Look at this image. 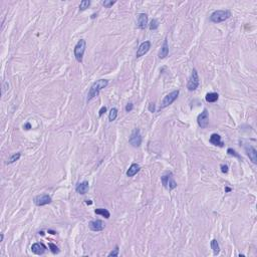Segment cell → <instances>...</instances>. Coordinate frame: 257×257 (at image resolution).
<instances>
[{
  "label": "cell",
  "mask_w": 257,
  "mask_h": 257,
  "mask_svg": "<svg viewBox=\"0 0 257 257\" xmlns=\"http://www.w3.org/2000/svg\"><path fill=\"white\" fill-rule=\"evenodd\" d=\"M107 84H109V80L107 79H99L95 82H94L89 89V94H87V102L92 101L94 97H97L100 92H101L102 89H105Z\"/></svg>",
  "instance_id": "obj_1"
},
{
  "label": "cell",
  "mask_w": 257,
  "mask_h": 257,
  "mask_svg": "<svg viewBox=\"0 0 257 257\" xmlns=\"http://www.w3.org/2000/svg\"><path fill=\"white\" fill-rule=\"evenodd\" d=\"M230 16H231V12L229 10H216L211 14L210 19L214 23H220L230 18Z\"/></svg>",
  "instance_id": "obj_2"
},
{
  "label": "cell",
  "mask_w": 257,
  "mask_h": 257,
  "mask_svg": "<svg viewBox=\"0 0 257 257\" xmlns=\"http://www.w3.org/2000/svg\"><path fill=\"white\" fill-rule=\"evenodd\" d=\"M85 47H87V42L84 39H80L77 41V43L74 46V56L78 62H82V57H84Z\"/></svg>",
  "instance_id": "obj_3"
},
{
  "label": "cell",
  "mask_w": 257,
  "mask_h": 257,
  "mask_svg": "<svg viewBox=\"0 0 257 257\" xmlns=\"http://www.w3.org/2000/svg\"><path fill=\"white\" fill-rule=\"evenodd\" d=\"M161 181H162L164 187L167 188L169 190H173L177 187V183L174 180L173 174L171 172H167L165 175H163L162 177H161Z\"/></svg>",
  "instance_id": "obj_4"
},
{
  "label": "cell",
  "mask_w": 257,
  "mask_h": 257,
  "mask_svg": "<svg viewBox=\"0 0 257 257\" xmlns=\"http://www.w3.org/2000/svg\"><path fill=\"white\" fill-rule=\"evenodd\" d=\"M179 90H174V92H170L169 94L166 95L165 97L163 99L162 101V104H161V109H165V107H169L170 105H172L174 102L176 101V100L178 99V97H179Z\"/></svg>",
  "instance_id": "obj_5"
},
{
  "label": "cell",
  "mask_w": 257,
  "mask_h": 257,
  "mask_svg": "<svg viewBox=\"0 0 257 257\" xmlns=\"http://www.w3.org/2000/svg\"><path fill=\"white\" fill-rule=\"evenodd\" d=\"M199 84H200V80H199V75H198V72L197 70L193 69L192 70V73H191V77L189 78V82H188V84H187V87L190 92H193L199 87Z\"/></svg>",
  "instance_id": "obj_6"
},
{
  "label": "cell",
  "mask_w": 257,
  "mask_h": 257,
  "mask_svg": "<svg viewBox=\"0 0 257 257\" xmlns=\"http://www.w3.org/2000/svg\"><path fill=\"white\" fill-rule=\"evenodd\" d=\"M130 144L132 146L137 148V147H140L142 144V136H141V132L139 129H135L132 133L131 137H130Z\"/></svg>",
  "instance_id": "obj_7"
},
{
  "label": "cell",
  "mask_w": 257,
  "mask_h": 257,
  "mask_svg": "<svg viewBox=\"0 0 257 257\" xmlns=\"http://www.w3.org/2000/svg\"><path fill=\"white\" fill-rule=\"evenodd\" d=\"M197 123L201 129H205L208 127V124H209V117H208V111L206 109L203 110V112L198 116Z\"/></svg>",
  "instance_id": "obj_8"
},
{
  "label": "cell",
  "mask_w": 257,
  "mask_h": 257,
  "mask_svg": "<svg viewBox=\"0 0 257 257\" xmlns=\"http://www.w3.org/2000/svg\"><path fill=\"white\" fill-rule=\"evenodd\" d=\"M33 202L36 206H44V205H47L49 204V203H51V197L49 195H46V194L38 195L33 199Z\"/></svg>",
  "instance_id": "obj_9"
},
{
  "label": "cell",
  "mask_w": 257,
  "mask_h": 257,
  "mask_svg": "<svg viewBox=\"0 0 257 257\" xmlns=\"http://www.w3.org/2000/svg\"><path fill=\"white\" fill-rule=\"evenodd\" d=\"M151 48V42L150 41H144L142 44L139 46L138 50H137V57H141V56L145 55Z\"/></svg>",
  "instance_id": "obj_10"
},
{
  "label": "cell",
  "mask_w": 257,
  "mask_h": 257,
  "mask_svg": "<svg viewBox=\"0 0 257 257\" xmlns=\"http://www.w3.org/2000/svg\"><path fill=\"white\" fill-rule=\"evenodd\" d=\"M89 227L90 230L92 231H102V230L105 229V223L102 221V220L97 219V220H94V221H90L89 223Z\"/></svg>",
  "instance_id": "obj_11"
},
{
  "label": "cell",
  "mask_w": 257,
  "mask_h": 257,
  "mask_svg": "<svg viewBox=\"0 0 257 257\" xmlns=\"http://www.w3.org/2000/svg\"><path fill=\"white\" fill-rule=\"evenodd\" d=\"M45 250H46V247L43 243L37 242V243L32 244V246H31V251H32L34 254H36V255H42L45 252Z\"/></svg>",
  "instance_id": "obj_12"
},
{
  "label": "cell",
  "mask_w": 257,
  "mask_h": 257,
  "mask_svg": "<svg viewBox=\"0 0 257 257\" xmlns=\"http://www.w3.org/2000/svg\"><path fill=\"white\" fill-rule=\"evenodd\" d=\"M245 152L247 156L249 157V159L252 161V163L256 164L257 163V151L255 150V148H253L252 146H246Z\"/></svg>",
  "instance_id": "obj_13"
},
{
  "label": "cell",
  "mask_w": 257,
  "mask_h": 257,
  "mask_svg": "<svg viewBox=\"0 0 257 257\" xmlns=\"http://www.w3.org/2000/svg\"><path fill=\"white\" fill-rule=\"evenodd\" d=\"M89 182H87V181H84V182H82V183H78V184L77 185V188H75V190H77V192L78 193V194H82V195H84L85 193L89 191Z\"/></svg>",
  "instance_id": "obj_14"
},
{
  "label": "cell",
  "mask_w": 257,
  "mask_h": 257,
  "mask_svg": "<svg viewBox=\"0 0 257 257\" xmlns=\"http://www.w3.org/2000/svg\"><path fill=\"white\" fill-rule=\"evenodd\" d=\"M148 24V15L146 13H141L138 17V26L141 29H145Z\"/></svg>",
  "instance_id": "obj_15"
},
{
  "label": "cell",
  "mask_w": 257,
  "mask_h": 257,
  "mask_svg": "<svg viewBox=\"0 0 257 257\" xmlns=\"http://www.w3.org/2000/svg\"><path fill=\"white\" fill-rule=\"evenodd\" d=\"M210 143L214 146H218V147H223L224 144L223 142L221 141V137L219 136L218 134H212L211 137H210Z\"/></svg>",
  "instance_id": "obj_16"
},
{
  "label": "cell",
  "mask_w": 257,
  "mask_h": 257,
  "mask_svg": "<svg viewBox=\"0 0 257 257\" xmlns=\"http://www.w3.org/2000/svg\"><path fill=\"white\" fill-rule=\"evenodd\" d=\"M168 54H169L168 40H167V38H165V40H164V43H163L162 47H161L160 52H159V57H160V58H165Z\"/></svg>",
  "instance_id": "obj_17"
},
{
  "label": "cell",
  "mask_w": 257,
  "mask_h": 257,
  "mask_svg": "<svg viewBox=\"0 0 257 257\" xmlns=\"http://www.w3.org/2000/svg\"><path fill=\"white\" fill-rule=\"evenodd\" d=\"M139 171H140V166L138 164H132L131 167L129 168V170L127 171V176L128 177H133Z\"/></svg>",
  "instance_id": "obj_18"
},
{
  "label": "cell",
  "mask_w": 257,
  "mask_h": 257,
  "mask_svg": "<svg viewBox=\"0 0 257 257\" xmlns=\"http://www.w3.org/2000/svg\"><path fill=\"white\" fill-rule=\"evenodd\" d=\"M219 99V94L217 92H209V94H206L205 97V100H206L207 102H217Z\"/></svg>",
  "instance_id": "obj_19"
},
{
  "label": "cell",
  "mask_w": 257,
  "mask_h": 257,
  "mask_svg": "<svg viewBox=\"0 0 257 257\" xmlns=\"http://www.w3.org/2000/svg\"><path fill=\"white\" fill-rule=\"evenodd\" d=\"M94 213H95V214L102 215V216H104L106 219H109L110 217H111V214H110V212L107 211V209H104V208H99V209H95L94 210Z\"/></svg>",
  "instance_id": "obj_20"
},
{
  "label": "cell",
  "mask_w": 257,
  "mask_h": 257,
  "mask_svg": "<svg viewBox=\"0 0 257 257\" xmlns=\"http://www.w3.org/2000/svg\"><path fill=\"white\" fill-rule=\"evenodd\" d=\"M211 248L213 250V253H214V255H218L219 252H220V247H219V244H218V241L216 240V239H213V240L211 241Z\"/></svg>",
  "instance_id": "obj_21"
},
{
  "label": "cell",
  "mask_w": 257,
  "mask_h": 257,
  "mask_svg": "<svg viewBox=\"0 0 257 257\" xmlns=\"http://www.w3.org/2000/svg\"><path fill=\"white\" fill-rule=\"evenodd\" d=\"M117 110L116 109V107H112V109L111 110V112H110L109 120L111 122H114L115 120L117 119Z\"/></svg>",
  "instance_id": "obj_22"
},
{
  "label": "cell",
  "mask_w": 257,
  "mask_h": 257,
  "mask_svg": "<svg viewBox=\"0 0 257 257\" xmlns=\"http://www.w3.org/2000/svg\"><path fill=\"white\" fill-rule=\"evenodd\" d=\"M20 153H16V154H14V155H12L10 158L8 159V160H7V162H6V164H12V163H14V162H16V161H18L19 160V158H20Z\"/></svg>",
  "instance_id": "obj_23"
},
{
  "label": "cell",
  "mask_w": 257,
  "mask_h": 257,
  "mask_svg": "<svg viewBox=\"0 0 257 257\" xmlns=\"http://www.w3.org/2000/svg\"><path fill=\"white\" fill-rule=\"evenodd\" d=\"M90 5V1L89 0H82L79 4V10L84 11L87 8H89V6Z\"/></svg>",
  "instance_id": "obj_24"
},
{
  "label": "cell",
  "mask_w": 257,
  "mask_h": 257,
  "mask_svg": "<svg viewBox=\"0 0 257 257\" xmlns=\"http://www.w3.org/2000/svg\"><path fill=\"white\" fill-rule=\"evenodd\" d=\"M158 27H159L158 20H156V19H152L151 22H150V29L151 30H155V29H157Z\"/></svg>",
  "instance_id": "obj_25"
},
{
  "label": "cell",
  "mask_w": 257,
  "mask_h": 257,
  "mask_svg": "<svg viewBox=\"0 0 257 257\" xmlns=\"http://www.w3.org/2000/svg\"><path fill=\"white\" fill-rule=\"evenodd\" d=\"M48 246H49L50 251L52 252L53 254H57L58 252H59V249H58V247L56 246L55 244H53V243H49V244H48Z\"/></svg>",
  "instance_id": "obj_26"
},
{
  "label": "cell",
  "mask_w": 257,
  "mask_h": 257,
  "mask_svg": "<svg viewBox=\"0 0 257 257\" xmlns=\"http://www.w3.org/2000/svg\"><path fill=\"white\" fill-rule=\"evenodd\" d=\"M119 251H120V248H119V246L117 245V246H116V248H115L114 250L111 251V252H110V253H109V256H110V257H112H112H116V256L119 255Z\"/></svg>",
  "instance_id": "obj_27"
},
{
  "label": "cell",
  "mask_w": 257,
  "mask_h": 257,
  "mask_svg": "<svg viewBox=\"0 0 257 257\" xmlns=\"http://www.w3.org/2000/svg\"><path fill=\"white\" fill-rule=\"evenodd\" d=\"M227 153H228L229 155H231V156H234V157H236V158H238V159H241L240 155H238V154L236 153V151L233 150V149H228V150H227Z\"/></svg>",
  "instance_id": "obj_28"
},
{
  "label": "cell",
  "mask_w": 257,
  "mask_h": 257,
  "mask_svg": "<svg viewBox=\"0 0 257 257\" xmlns=\"http://www.w3.org/2000/svg\"><path fill=\"white\" fill-rule=\"evenodd\" d=\"M115 3H116V1H109V0H105V1L102 2V4L105 7H111L114 5Z\"/></svg>",
  "instance_id": "obj_29"
},
{
  "label": "cell",
  "mask_w": 257,
  "mask_h": 257,
  "mask_svg": "<svg viewBox=\"0 0 257 257\" xmlns=\"http://www.w3.org/2000/svg\"><path fill=\"white\" fill-rule=\"evenodd\" d=\"M221 171H222V173H225V174H227L228 173V166L227 165H221Z\"/></svg>",
  "instance_id": "obj_30"
},
{
  "label": "cell",
  "mask_w": 257,
  "mask_h": 257,
  "mask_svg": "<svg viewBox=\"0 0 257 257\" xmlns=\"http://www.w3.org/2000/svg\"><path fill=\"white\" fill-rule=\"evenodd\" d=\"M133 109H134V105L132 104V102H130V104H128V105H127V106H126V111H127V112H131Z\"/></svg>",
  "instance_id": "obj_31"
},
{
  "label": "cell",
  "mask_w": 257,
  "mask_h": 257,
  "mask_svg": "<svg viewBox=\"0 0 257 257\" xmlns=\"http://www.w3.org/2000/svg\"><path fill=\"white\" fill-rule=\"evenodd\" d=\"M155 104L154 102H151L150 105H149V111H150L151 112H155Z\"/></svg>",
  "instance_id": "obj_32"
},
{
  "label": "cell",
  "mask_w": 257,
  "mask_h": 257,
  "mask_svg": "<svg viewBox=\"0 0 257 257\" xmlns=\"http://www.w3.org/2000/svg\"><path fill=\"white\" fill-rule=\"evenodd\" d=\"M106 112H107V107H101V110H100V112H99V116H100V117H102V115H104Z\"/></svg>",
  "instance_id": "obj_33"
},
{
  "label": "cell",
  "mask_w": 257,
  "mask_h": 257,
  "mask_svg": "<svg viewBox=\"0 0 257 257\" xmlns=\"http://www.w3.org/2000/svg\"><path fill=\"white\" fill-rule=\"evenodd\" d=\"M24 129H25V130H30V129H31L30 124H29V123H26L25 125H24Z\"/></svg>",
  "instance_id": "obj_34"
},
{
  "label": "cell",
  "mask_w": 257,
  "mask_h": 257,
  "mask_svg": "<svg viewBox=\"0 0 257 257\" xmlns=\"http://www.w3.org/2000/svg\"><path fill=\"white\" fill-rule=\"evenodd\" d=\"M85 203H87V205H92V202L90 201V200H87V201H85Z\"/></svg>",
  "instance_id": "obj_35"
},
{
  "label": "cell",
  "mask_w": 257,
  "mask_h": 257,
  "mask_svg": "<svg viewBox=\"0 0 257 257\" xmlns=\"http://www.w3.org/2000/svg\"><path fill=\"white\" fill-rule=\"evenodd\" d=\"M230 191H231V188H229V187L225 188V192H230Z\"/></svg>",
  "instance_id": "obj_36"
},
{
  "label": "cell",
  "mask_w": 257,
  "mask_h": 257,
  "mask_svg": "<svg viewBox=\"0 0 257 257\" xmlns=\"http://www.w3.org/2000/svg\"><path fill=\"white\" fill-rule=\"evenodd\" d=\"M48 232H49L50 234H56L55 231H52V230H48Z\"/></svg>",
  "instance_id": "obj_37"
},
{
  "label": "cell",
  "mask_w": 257,
  "mask_h": 257,
  "mask_svg": "<svg viewBox=\"0 0 257 257\" xmlns=\"http://www.w3.org/2000/svg\"><path fill=\"white\" fill-rule=\"evenodd\" d=\"M3 239H4V235L1 234V239H0V241H3Z\"/></svg>",
  "instance_id": "obj_38"
},
{
  "label": "cell",
  "mask_w": 257,
  "mask_h": 257,
  "mask_svg": "<svg viewBox=\"0 0 257 257\" xmlns=\"http://www.w3.org/2000/svg\"><path fill=\"white\" fill-rule=\"evenodd\" d=\"M95 16H97V14H92V18H94Z\"/></svg>",
  "instance_id": "obj_39"
}]
</instances>
